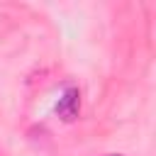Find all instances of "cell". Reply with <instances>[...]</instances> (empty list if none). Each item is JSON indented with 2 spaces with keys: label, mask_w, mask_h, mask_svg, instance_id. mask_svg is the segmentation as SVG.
Returning <instances> with one entry per match:
<instances>
[{
  "label": "cell",
  "mask_w": 156,
  "mask_h": 156,
  "mask_svg": "<svg viewBox=\"0 0 156 156\" xmlns=\"http://www.w3.org/2000/svg\"><path fill=\"white\" fill-rule=\"evenodd\" d=\"M110 156H122V154H110Z\"/></svg>",
  "instance_id": "obj_2"
},
{
  "label": "cell",
  "mask_w": 156,
  "mask_h": 156,
  "mask_svg": "<svg viewBox=\"0 0 156 156\" xmlns=\"http://www.w3.org/2000/svg\"><path fill=\"white\" fill-rule=\"evenodd\" d=\"M78 112H80V93H78L76 85H68V88L61 93L58 102H56V115H58L63 122H73V119L78 117Z\"/></svg>",
  "instance_id": "obj_1"
}]
</instances>
